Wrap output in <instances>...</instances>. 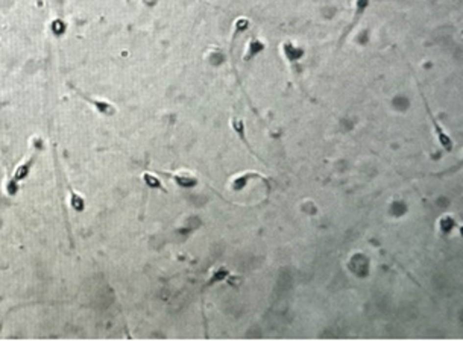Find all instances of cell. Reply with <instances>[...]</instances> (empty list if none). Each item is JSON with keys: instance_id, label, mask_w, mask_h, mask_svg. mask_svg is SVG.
<instances>
[{"instance_id": "9", "label": "cell", "mask_w": 463, "mask_h": 341, "mask_svg": "<svg viewBox=\"0 0 463 341\" xmlns=\"http://www.w3.org/2000/svg\"><path fill=\"white\" fill-rule=\"evenodd\" d=\"M143 179H145V182L149 185V187L158 188V190H161V191H166V188L163 187L161 179H158L157 176H153V175H150V173H145V175H143Z\"/></svg>"}, {"instance_id": "7", "label": "cell", "mask_w": 463, "mask_h": 341, "mask_svg": "<svg viewBox=\"0 0 463 341\" xmlns=\"http://www.w3.org/2000/svg\"><path fill=\"white\" fill-rule=\"evenodd\" d=\"M249 27V20L248 19H239L234 24V32H233V41H231V50H233L234 44L239 38V35H242L246 29Z\"/></svg>"}, {"instance_id": "8", "label": "cell", "mask_w": 463, "mask_h": 341, "mask_svg": "<svg viewBox=\"0 0 463 341\" xmlns=\"http://www.w3.org/2000/svg\"><path fill=\"white\" fill-rule=\"evenodd\" d=\"M233 129H234V132L239 135V138L244 143V146L251 150V146H249L248 139H246V135H244V123H243L242 120H239V118H234V120H233ZM251 152H252V150H251Z\"/></svg>"}, {"instance_id": "1", "label": "cell", "mask_w": 463, "mask_h": 341, "mask_svg": "<svg viewBox=\"0 0 463 341\" xmlns=\"http://www.w3.org/2000/svg\"><path fill=\"white\" fill-rule=\"evenodd\" d=\"M424 102H425V106H427V113H428V115H430V118H431V123H433V126H435L436 136H438V139H439L440 146H442L446 152H451V150L454 149V143H453V139L450 138V135H448V134H446V132L440 128V125L438 123V120L435 118L433 113L430 111V108H428V103H427L425 97H424Z\"/></svg>"}, {"instance_id": "3", "label": "cell", "mask_w": 463, "mask_h": 341, "mask_svg": "<svg viewBox=\"0 0 463 341\" xmlns=\"http://www.w3.org/2000/svg\"><path fill=\"white\" fill-rule=\"evenodd\" d=\"M34 162H35V157L32 155V157H29L24 162H22L17 168H15V172H14V175H12V179H11V182H14V183H19L20 181H23L26 176H27V173H29V170H30V167L34 165Z\"/></svg>"}, {"instance_id": "5", "label": "cell", "mask_w": 463, "mask_h": 341, "mask_svg": "<svg viewBox=\"0 0 463 341\" xmlns=\"http://www.w3.org/2000/svg\"><path fill=\"white\" fill-rule=\"evenodd\" d=\"M367 6H369V0H357V2H356V15H354V20L351 22V24H349L348 30L345 32V37H346V34L349 32V30H352L354 27L357 26V23H359L360 17L363 15V12L367 9Z\"/></svg>"}, {"instance_id": "4", "label": "cell", "mask_w": 463, "mask_h": 341, "mask_svg": "<svg viewBox=\"0 0 463 341\" xmlns=\"http://www.w3.org/2000/svg\"><path fill=\"white\" fill-rule=\"evenodd\" d=\"M81 96H82L85 100H88L91 105H95V106L97 108V111L102 113V114L111 115V114L116 113V106H114L113 103H110V102H106V100H95V99H91V97H88V96H84V94H81Z\"/></svg>"}, {"instance_id": "10", "label": "cell", "mask_w": 463, "mask_h": 341, "mask_svg": "<svg viewBox=\"0 0 463 341\" xmlns=\"http://www.w3.org/2000/svg\"><path fill=\"white\" fill-rule=\"evenodd\" d=\"M226 276H228V270H226V269H220L219 272H216V273L211 276V279L207 282V287H211L213 284L222 281V279H223V277H226Z\"/></svg>"}, {"instance_id": "6", "label": "cell", "mask_w": 463, "mask_h": 341, "mask_svg": "<svg viewBox=\"0 0 463 341\" xmlns=\"http://www.w3.org/2000/svg\"><path fill=\"white\" fill-rule=\"evenodd\" d=\"M263 50H265V44L257 38H252L249 43L248 52H246V55H244V61H251L254 56H257L260 52H263Z\"/></svg>"}, {"instance_id": "2", "label": "cell", "mask_w": 463, "mask_h": 341, "mask_svg": "<svg viewBox=\"0 0 463 341\" xmlns=\"http://www.w3.org/2000/svg\"><path fill=\"white\" fill-rule=\"evenodd\" d=\"M158 173L169 178V179H172L173 182H176L179 185V187H185V188L193 187V185H196V182H197V179L195 176H192L190 173H167V172H158Z\"/></svg>"}]
</instances>
